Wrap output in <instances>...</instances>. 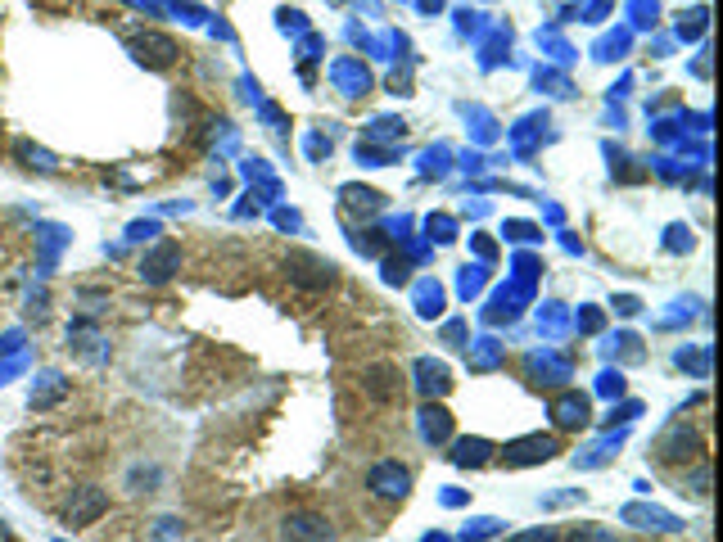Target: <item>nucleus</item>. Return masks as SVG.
<instances>
[{
	"mask_svg": "<svg viewBox=\"0 0 723 542\" xmlns=\"http://www.w3.org/2000/svg\"><path fill=\"white\" fill-rule=\"evenodd\" d=\"M367 488L376 497H407V488H412V470L398 466V461H380V466H371Z\"/></svg>",
	"mask_w": 723,
	"mask_h": 542,
	"instance_id": "nucleus-5",
	"label": "nucleus"
},
{
	"mask_svg": "<svg viewBox=\"0 0 723 542\" xmlns=\"http://www.w3.org/2000/svg\"><path fill=\"white\" fill-rule=\"evenodd\" d=\"M516 542H556V533L552 529H529V533H520Z\"/></svg>",
	"mask_w": 723,
	"mask_h": 542,
	"instance_id": "nucleus-9",
	"label": "nucleus"
},
{
	"mask_svg": "<svg viewBox=\"0 0 723 542\" xmlns=\"http://www.w3.org/2000/svg\"><path fill=\"white\" fill-rule=\"evenodd\" d=\"M181 267V249L172 240H163V244H154L150 253L141 258V281H150V285H163L172 276V271Z\"/></svg>",
	"mask_w": 723,
	"mask_h": 542,
	"instance_id": "nucleus-6",
	"label": "nucleus"
},
{
	"mask_svg": "<svg viewBox=\"0 0 723 542\" xmlns=\"http://www.w3.org/2000/svg\"><path fill=\"white\" fill-rule=\"evenodd\" d=\"M104 506H109V497H104V488H73V497L64 502V524H73V529H86V524H95L104 515Z\"/></svg>",
	"mask_w": 723,
	"mask_h": 542,
	"instance_id": "nucleus-3",
	"label": "nucleus"
},
{
	"mask_svg": "<svg viewBox=\"0 0 723 542\" xmlns=\"http://www.w3.org/2000/svg\"><path fill=\"white\" fill-rule=\"evenodd\" d=\"M281 542H335V529L317 511H294L281 524Z\"/></svg>",
	"mask_w": 723,
	"mask_h": 542,
	"instance_id": "nucleus-2",
	"label": "nucleus"
},
{
	"mask_svg": "<svg viewBox=\"0 0 723 542\" xmlns=\"http://www.w3.org/2000/svg\"><path fill=\"white\" fill-rule=\"evenodd\" d=\"M127 50H132V55L141 59L145 68H168L172 59L181 55V50H177V41H172V37H163V32H136V37L127 41Z\"/></svg>",
	"mask_w": 723,
	"mask_h": 542,
	"instance_id": "nucleus-4",
	"label": "nucleus"
},
{
	"mask_svg": "<svg viewBox=\"0 0 723 542\" xmlns=\"http://www.w3.org/2000/svg\"><path fill=\"white\" fill-rule=\"evenodd\" d=\"M290 281L303 290H330L335 285V262L317 258V253H290Z\"/></svg>",
	"mask_w": 723,
	"mask_h": 542,
	"instance_id": "nucleus-1",
	"label": "nucleus"
},
{
	"mask_svg": "<svg viewBox=\"0 0 723 542\" xmlns=\"http://www.w3.org/2000/svg\"><path fill=\"white\" fill-rule=\"evenodd\" d=\"M556 412H561V416H556L561 425H583V421H588V402H583V398H565Z\"/></svg>",
	"mask_w": 723,
	"mask_h": 542,
	"instance_id": "nucleus-7",
	"label": "nucleus"
},
{
	"mask_svg": "<svg viewBox=\"0 0 723 542\" xmlns=\"http://www.w3.org/2000/svg\"><path fill=\"white\" fill-rule=\"evenodd\" d=\"M570 542H615L611 529H601V524H583V529L570 533Z\"/></svg>",
	"mask_w": 723,
	"mask_h": 542,
	"instance_id": "nucleus-8",
	"label": "nucleus"
}]
</instances>
